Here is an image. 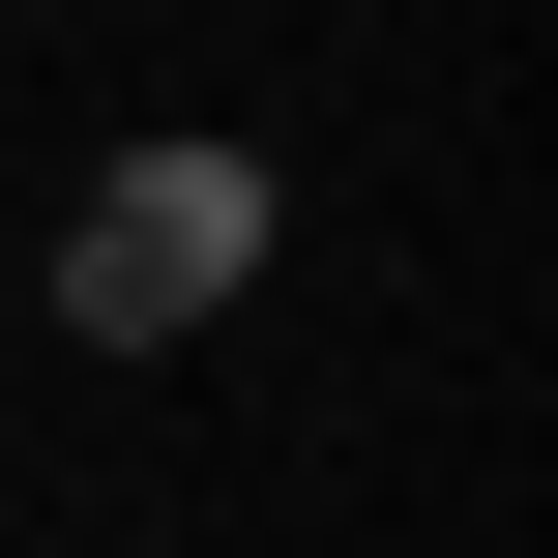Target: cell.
I'll use <instances>...</instances> for the list:
<instances>
[{
  "instance_id": "1",
  "label": "cell",
  "mask_w": 558,
  "mask_h": 558,
  "mask_svg": "<svg viewBox=\"0 0 558 558\" xmlns=\"http://www.w3.org/2000/svg\"><path fill=\"white\" fill-rule=\"evenodd\" d=\"M235 265H265V177H235V147H147V177H88L59 324H88V353H177V324H235Z\"/></svg>"
}]
</instances>
